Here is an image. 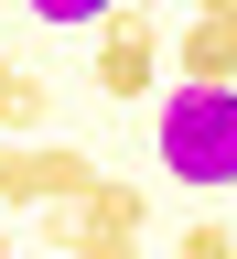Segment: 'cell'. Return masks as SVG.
<instances>
[{
  "mask_svg": "<svg viewBox=\"0 0 237 259\" xmlns=\"http://www.w3.org/2000/svg\"><path fill=\"white\" fill-rule=\"evenodd\" d=\"M151 151L173 184H237V87H173L151 119Z\"/></svg>",
  "mask_w": 237,
  "mask_h": 259,
  "instance_id": "cell-1",
  "label": "cell"
},
{
  "mask_svg": "<svg viewBox=\"0 0 237 259\" xmlns=\"http://www.w3.org/2000/svg\"><path fill=\"white\" fill-rule=\"evenodd\" d=\"M108 184L97 162L76 151V141H11V162H0V205H86V194Z\"/></svg>",
  "mask_w": 237,
  "mask_h": 259,
  "instance_id": "cell-2",
  "label": "cell"
},
{
  "mask_svg": "<svg viewBox=\"0 0 237 259\" xmlns=\"http://www.w3.org/2000/svg\"><path fill=\"white\" fill-rule=\"evenodd\" d=\"M162 65H173V44H162V11H119L108 32H97V87H108V97H140Z\"/></svg>",
  "mask_w": 237,
  "mask_h": 259,
  "instance_id": "cell-3",
  "label": "cell"
},
{
  "mask_svg": "<svg viewBox=\"0 0 237 259\" xmlns=\"http://www.w3.org/2000/svg\"><path fill=\"white\" fill-rule=\"evenodd\" d=\"M173 65H183V87H237V22H183Z\"/></svg>",
  "mask_w": 237,
  "mask_h": 259,
  "instance_id": "cell-4",
  "label": "cell"
},
{
  "mask_svg": "<svg viewBox=\"0 0 237 259\" xmlns=\"http://www.w3.org/2000/svg\"><path fill=\"white\" fill-rule=\"evenodd\" d=\"M76 216H86V238H140V216H151V194L108 173V184H97V194H86V205H76Z\"/></svg>",
  "mask_w": 237,
  "mask_h": 259,
  "instance_id": "cell-5",
  "label": "cell"
},
{
  "mask_svg": "<svg viewBox=\"0 0 237 259\" xmlns=\"http://www.w3.org/2000/svg\"><path fill=\"white\" fill-rule=\"evenodd\" d=\"M43 108H54L43 76H11V87H0V130H11V141H32V130H43Z\"/></svg>",
  "mask_w": 237,
  "mask_h": 259,
  "instance_id": "cell-6",
  "label": "cell"
},
{
  "mask_svg": "<svg viewBox=\"0 0 237 259\" xmlns=\"http://www.w3.org/2000/svg\"><path fill=\"white\" fill-rule=\"evenodd\" d=\"M22 11H32V22H65V32H108L129 0H22Z\"/></svg>",
  "mask_w": 237,
  "mask_h": 259,
  "instance_id": "cell-7",
  "label": "cell"
},
{
  "mask_svg": "<svg viewBox=\"0 0 237 259\" xmlns=\"http://www.w3.org/2000/svg\"><path fill=\"white\" fill-rule=\"evenodd\" d=\"M173 259H237V227H216V216H194L183 238H173Z\"/></svg>",
  "mask_w": 237,
  "mask_h": 259,
  "instance_id": "cell-8",
  "label": "cell"
},
{
  "mask_svg": "<svg viewBox=\"0 0 237 259\" xmlns=\"http://www.w3.org/2000/svg\"><path fill=\"white\" fill-rule=\"evenodd\" d=\"M129 248H140V238H86L76 259H129Z\"/></svg>",
  "mask_w": 237,
  "mask_h": 259,
  "instance_id": "cell-9",
  "label": "cell"
},
{
  "mask_svg": "<svg viewBox=\"0 0 237 259\" xmlns=\"http://www.w3.org/2000/svg\"><path fill=\"white\" fill-rule=\"evenodd\" d=\"M194 22H237V0H194Z\"/></svg>",
  "mask_w": 237,
  "mask_h": 259,
  "instance_id": "cell-10",
  "label": "cell"
},
{
  "mask_svg": "<svg viewBox=\"0 0 237 259\" xmlns=\"http://www.w3.org/2000/svg\"><path fill=\"white\" fill-rule=\"evenodd\" d=\"M11 76H22V65H11V44H0V87H11Z\"/></svg>",
  "mask_w": 237,
  "mask_h": 259,
  "instance_id": "cell-11",
  "label": "cell"
},
{
  "mask_svg": "<svg viewBox=\"0 0 237 259\" xmlns=\"http://www.w3.org/2000/svg\"><path fill=\"white\" fill-rule=\"evenodd\" d=\"M129 11H162V0H129Z\"/></svg>",
  "mask_w": 237,
  "mask_h": 259,
  "instance_id": "cell-12",
  "label": "cell"
},
{
  "mask_svg": "<svg viewBox=\"0 0 237 259\" xmlns=\"http://www.w3.org/2000/svg\"><path fill=\"white\" fill-rule=\"evenodd\" d=\"M0 162H11V130H0Z\"/></svg>",
  "mask_w": 237,
  "mask_h": 259,
  "instance_id": "cell-13",
  "label": "cell"
},
{
  "mask_svg": "<svg viewBox=\"0 0 237 259\" xmlns=\"http://www.w3.org/2000/svg\"><path fill=\"white\" fill-rule=\"evenodd\" d=\"M0 259H11V238H0Z\"/></svg>",
  "mask_w": 237,
  "mask_h": 259,
  "instance_id": "cell-14",
  "label": "cell"
}]
</instances>
